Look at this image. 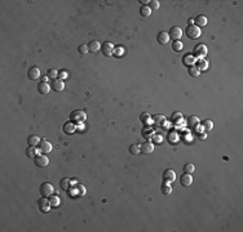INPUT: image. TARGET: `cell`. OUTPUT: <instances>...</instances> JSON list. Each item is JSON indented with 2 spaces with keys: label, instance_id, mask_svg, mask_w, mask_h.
<instances>
[{
  "label": "cell",
  "instance_id": "obj_1",
  "mask_svg": "<svg viewBox=\"0 0 243 232\" xmlns=\"http://www.w3.org/2000/svg\"><path fill=\"white\" fill-rule=\"evenodd\" d=\"M207 52H208L207 47H206L203 43H199L194 47V49H193V55H194L195 58H203L207 55Z\"/></svg>",
  "mask_w": 243,
  "mask_h": 232
},
{
  "label": "cell",
  "instance_id": "obj_2",
  "mask_svg": "<svg viewBox=\"0 0 243 232\" xmlns=\"http://www.w3.org/2000/svg\"><path fill=\"white\" fill-rule=\"evenodd\" d=\"M185 35L189 37V39H198L199 36H201V29L197 27L195 25H190L185 29Z\"/></svg>",
  "mask_w": 243,
  "mask_h": 232
},
{
  "label": "cell",
  "instance_id": "obj_3",
  "mask_svg": "<svg viewBox=\"0 0 243 232\" xmlns=\"http://www.w3.org/2000/svg\"><path fill=\"white\" fill-rule=\"evenodd\" d=\"M39 191H40V195H41L43 197H49V196L53 195L54 188H53V186L49 183V182H44V183L40 184Z\"/></svg>",
  "mask_w": 243,
  "mask_h": 232
},
{
  "label": "cell",
  "instance_id": "obj_4",
  "mask_svg": "<svg viewBox=\"0 0 243 232\" xmlns=\"http://www.w3.org/2000/svg\"><path fill=\"white\" fill-rule=\"evenodd\" d=\"M114 44L110 43V41H105L101 44V52L105 57H111L114 55Z\"/></svg>",
  "mask_w": 243,
  "mask_h": 232
},
{
  "label": "cell",
  "instance_id": "obj_5",
  "mask_svg": "<svg viewBox=\"0 0 243 232\" xmlns=\"http://www.w3.org/2000/svg\"><path fill=\"white\" fill-rule=\"evenodd\" d=\"M87 119V115L84 111H80V110H75L73 111L70 114V120L73 123H83Z\"/></svg>",
  "mask_w": 243,
  "mask_h": 232
},
{
  "label": "cell",
  "instance_id": "obj_6",
  "mask_svg": "<svg viewBox=\"0 0 243 232\" xmlns=\"http://www.w3.org/2000/svg\"><path fill=\"white\" fill-rule=\"evenodd\" d=\"M34 164L39 168H45L49 164V159L45 155H36L34 158Z\"/></svg>",
  "mask_w": 243,
  "mask_h": 232
},
{
  "label": "cell",
  "instance_id": "obj_7",
  "mask_svg": "<svg viewBox=\"0 0 243 232\" xmlns=\"http://www.w3.org/2000/svg\"><path fill=\"white\" fill-rule=\"evenodd\" d=\"M38 206H39V210L41 213H48L51 210V203H49V200L47 197H41L38 200Z\"/></svg>",
  "mask_w": 243,
  "mask_h": 232
},
{
  "label": "cell",
  "instance_id": "obj_8",
  "mask_svg": "<svg viewBox=\"0 0 243 232\" xmlns=\"http://www.w3.org/2000/svg\"><path fill=\"white\" fill-rule=\"evenodd\" d=\"M182 30H181V27H178V26H173V27H171V30H170V32H168V35H170V39L172 37L173 40H180V37L182 36Z\"/></svg>",
  "mask_w": 243,
  "mask_h": 232
},
{
  "label": "cell",
  "instance_id": "obj_9",
  "mask_svg": "<svg viewBox=\"0 0 243 232\" xmlns=\"http://www.w3.org/2000/svg\"><path fill=\"white\" fill-rule=\"evenodd\" d=\"M51 88H52L54 92L60 93V92H62V90L65 89V84H64V81H62L60 78H57V79H53V80H52Z\"/></svg>",
  "mask_w": 243,
  "mask_h": 232
},
{
  "label": "cell",
  "instance_id": "obj_10",
  "mask_svg": "<svg viewBox=\"0 0 243 232\" xmlns=\"http://www.w3.org/2000/svg\"><path fill=\"white\" fill-rule=\"evenodd\" d=\"M176 179V173L172 170V169H166L163 172V181L167 183H171V182H175Z\"/></svg>",
  "mask_w": 243,
  "mask_h": 232
},
{
  "label": "cell",
  "instance_id": "obj_11",
  "mask_svg": "<svg viewBox=\"0 0 243 232\" xmlns=\"http://www.w3.org/2000/svg\"><path fill=\"white\" fill-rule=\"evenodd\" d=\"M153 151H154V145L151 142H145L140 146V152H142L144 155H150L153 154Z\"/></svg>",
  "mask_w": 243,
  "mask_h": 232
},
{
  "label": "cell",
  "instance_id": "obj_12",
  "mask_svg": "<svg viewBox=\"0 0 243 232\" xmlns=\"http://www.w3.org/2000/svg\"><path fill=\"white\" fill-rule=\"evenodd\" d=\"M197 62V58L193 55V53H186V54H184V57H182V63L185 65V66H188V67H190V66H194V63Z\"/></svg>",
  "mask_w": 243,
  "mask_h": 232
},
{
  "label": "cell",
  "instance_id": "obj_13",
  "mask_svg": "<svg viewBox=\"0 0 243 232\" xmlns=\"http://www.w3.org/2000/svg\"><path fill=\"white\" fill-rule=\"evenodd\" d=\"M180 183H181V186H184V187L191 186V183H193V177H191V174L182 173V175L180 177Z\"/></svg>",
  "mask_w": 243,
  "mask_h": 232
},
{
  "label": "cell",
  "instance_id": "obj_14",
  "mask_svg": "<svg viewBox=\"0 0 243 232\" xmlns=\"http://www.w3.org/2000/svg\"><path fill=\"white\" fill-rule=\"evenodd\" d=\"M39 150H40L43 154H49V152L52 151V145L48 141L41 139L40 143H39Z\"/></svg>",
  "mask_w": 243,
  "mask_h": 232
},
{
  "label": "cell",
  "instance_id": "obj_15",
  "mask_svg": "<svg viewBox=\"0 0 243 232\" xmlns=\"http://www.w3.org/2000/svg\"><path fill=\"white\" fill-rule=\"evenodd\" d=\"M27 76L31 80H38L40 78V70L38 67H31V68H29V71H27Z\"/></svg>",
  "mask_w": 243,
  "mask_h": 232
},
{
  "label": "cell",
  "instance_id": "obj_16",
  "mask_svg": "<svg viewBox=\"0 0 243 232\" xmlns=\"http://www.w3.org/2000/svg\"><path fill=\"white\" fill-rule=\"evenodd\" d=\"M157 41L159 44H162V45L167 44L168 41H170V35H168V32H166V31H160V32L157 35Z\"/></svg>",
  "mask_w": 243,
  "mask_h": 232
},
{
  "label": "cell",
  "instance_id": "obj_17",
  "mask_svg": "<svg viewBox=\"0 0 243 232\" xmlns=\"http://www.w3.org/2000/svg\"><path fill=\"white\" fill-rule=\"evenodd\" d=\"M51 89H52V88H51V85H49L48 83H43V81H41V83L38 85V92L40 93V94H43V96H47Z\"/></svg>",
  "mask_w": 243,
  "mask_h": 232
},
{
  "label": "cell",
  "instance_id": "obj_18",
  "mask_svg": "<svg viewBox=\"0 0 243 232\" xmlns=\"http://www.w3.org/2000/svg\"><path fill=\"white\" fill-rule=\"evenodd\" d=\"M194 23L197 27H204L207 25V18H206L203 14H199L194 18Z\"/></svg>",
  "mask_w": 243,
  "mask_h": 232
},
{
  "label": "cell",
  "instance_id": "obj_19",
  "mask_svg": "<svg viewBox=\"0 0 243 232\" xmlns=\"http://www.w3.org/2000/svg\"><path fill=\"white\" fill-rule=\"evenodd\" d=\"M75 129H76L75 123H73L71 120H70V121H67V123H65V125H64V131H65L66 134H71V133H74V131H75Z\"/></svg>",
  "mask_w": 243,
  "mask_h": 232
},
{
  "label": "cell",
  "instance_id": "obj_20",
  "mask_svg": "<svg viewBox=\"0 0 243 232\" xmlns=\"http://www.w3.org/2000/svg\"><path fill=\"white\" fill-rule=\"evenodd\" d=\"M100 49H101V43H98L97 40H93V41H91L89 43V45H88V51L91 52V53H97Z\"/></svg>",
  "mask_w": 243,
  "mask_h": 232
},
{
  "label": "cell",
  "instance_id": "obj_21",
  "mask_svg": "<svg viewBox=\"0 0 243 232\" xmlns=\"http://www.w3.org/2000/svg\"><path fill=\"white\" fill-rule=\"evenodd\" d=\"M40 138L38 137V135H30L29 138H27V143H29V146H33V147H36V146H39V143H40Z\"/></svg>",
  "mask_w": 243,
  "mask_h": 232
},
{
  "label": "cell",
  "instance_id": "obj_22",
  "mask_svg": "<svg viewBox=\"0 0 243 232\" xmlns=\"http://www.w3.org/2000/svg\"><path fill=\"white\" fill-rule=\"evenodd\" d=\"M199 71H204V70H207L208 68V62L206 61V59H203V58H201L198 62H197V66H195Z\"/></svg>",
  "mask_w": 243,
  "mask_h": 232
},
{
  "label": "cell",
  "instance_id": "obj_23",
  "mask_svg": "<svg viewBox=\"0 0 243 232\" xmlns=\"http://www.w3.org/2000/svg\"><path fill=\"white\" fill-rule=\"evenodd\" d=\"M154 135V130L153 128L150 127H145L144 129H142V137H145L146 139H150V138H153Z\"/></svg>",
  "mask_w": 243,
  "mask_h": 232
},
{
  "label": "cell",
  "instance_id": "obj_24",
  "mask_svg": "<svg viewBox=\"0 0 243 232\" xmlns=\"http://www.w3.org/2000/svg\"><path fill=\"white\" fill-rule=\"evenodd\" d=\"M164 121H166V119L163 115H154L153 116V123L157 125V127H162Z\"/></svg>",
  "mask_w": 243,
  "mask_h": 232
},
{
  "label": "cell",
  "instance_id": "obj_25",
  "mask_svg": "<svg viewBox=\"0 0 243 232\" xmlns=\"http://www.w3.org/2000/svg\"><path fill=\"white\" fill-rule=\"evenodd\" d=\"M188 127H190V128H197V127H199V119L197 117V116H190L189 117V120H188Z\"/></svg>",
  "mask_w": 243,
  "mask_h": 232
},
{
  "label": "cell",
  "instance_id": "obj_26",
  "mask_svg": "<svg viewBox=\"0 0 243 232\" xmlns=\"http://www.w3.org/2000/svg\"><path fill=\"white\" fill-rule=\"evenodd\" d=\"M160 191H162V193H163V195H170V193L172 192V187L170 186V183L164 182V183H162Z\"/></svg>",
  "mask_w": 243,
  "mask_h": 232
},
{
  "label": "cell",
  "instance_id": "obj_27",
  "mask_svg": "<svg viewBox=\"0 0 243 232\" xmlns=\"http://www.w3.org/2000/svg\"><path fill=\"white\" fill-rule=\"evenodd\" d=\"M70 186H71V181L69 179V178H62L61 179V182H60V187L62 190H69L70 188Z\"/></svg>",
  "mask_w": 243,
  "mask_h": 232
},
{
  "label": "cell",
  "instance_id": "obj_28",
  "mask_svg": "<svg viewBox=\"0 0 243 232\" xmlns=\"http://www.w3.org/2000/svg\"><path fill=\"white\" fill-rule=\"evenodd\" d=\"M182 48H184V43L182 41H180V40H173V43H172V49L175 52H180V51H182Z\"/></svg>",
  "mask_w": 243,
  "mask_h": 232
},
{
  "label": "cell",
  "instance_id": "obj_29",
  "mask_svg": "<svg viewBox=\"0 0 243 232\" xmlns=\"http://www.w3.org/2000/svg\"><path fill=\"white\" fill-rule=\"evenodd\" d=\"M140 14L142 17H149L151 14V10H150V8H149L147 5H142V7L140 8Z\"/></svg>",
  "mask_w": 243,
  "mask_h": 232
},
{
  "label": "cell",
  "instance_id": "obj_30",
  "mask_svg": "<svg viewBox=\"0 0 243 232\" xmlns=\"http://www.w3.org/2000/svg\"><path fill=\"white\" fill-rule=\"evenodd\" d=\"M36 155H38V151H36L35 147H33V146L27 147V150H26V156H27V158H33L34 159Z\"/></svg>",
  "mask_w": 243,
  "mask_h": 232
},
{
  "label": "cell",
  "instance_id": "obj_31",
  "mask_svg": "<svg viewBox=\"0 0 243 232\" xmlns=\"http://www.w3.org/2000/svg\"><path fill=\"white\" fill-rule=\"evenodd\" d=\"M199 72H201V71H199L195 66H190L188 68V74L190 75V76H193V78H198L199 76Z\"/></svg>",
  "mask_w": 243,
  "mask_h": 232
},
{
  "label": "cell",
  "instance_id": "obj_32",
  "mask_svg": "<svg viewBox=\"0 0 243 232\" xmlns=\"http://www.w3.org/2000/svg\"><path fill=\"white\" fill-rule=\"evenodd\" d=\"M47 76L49 78V79H57V76H58V71L57 70H54V68H49V70L47 71Z\"/></svg>",
  "mask_w": 243,
  "mask_h": 232
},
{
  "label": "cell",
  "instance_id": "obj_33",
  "mask_svg": "<svg viewBox=\"0 0 243 232\" xmlns=\"http://www.w3.org/2000/svg\"><path fill=\"white\" fill-rule=\"evenodd\" d=\"M147 7L150 8V10H158L159 7H160V3L158 2V0H151V2L149 3Z\"/></svg>",
  "mask_w": 243,
  "mask_h": 232
},
{
  "label": "cell",
  "instance_id": "obj_34",
  "mask_svg": "<svg viewBox=\"0 0 243 232\" xmlns=\"http://www.w3.org/2000/svg\"><path fill=\"white\" fill-rule=\"evenodd\" d=\"M48 199H49V203H51L52 206H58L60 205V197L58 196L52 195V196H49Z\"/></svg>",
  "mask_w": 243,
  "mask_h": 232
},
{
  "label": "cell",
  "instance_id": "obj_35",
  "mask_svg": "<svg viewBox=\"0 0 243 232\" xmlns=\"http://www.w3.org/2000/svg\"><path fill=\"white\" fill-rule=\"evenodd\" d=\"M203 128H204V130H206V131L212 130V128H214V123L211 121V120H204V121H203Z\"/></svg>",
  "mask_w": 243,
  "mask_h": 232
},
{
  "label": "cell",
  "instance_id": "obj_36",
  "mask_svg": "<svg viewBox=\"0 0 243 232\" xmlns=\"http://www.w3.org/2000/svg\"><path fill=\"white\" fill-rule=\"evenodd\" d=\"M194 170H195V166L193 165V164H185V165H184V173L191 174Z\"/></svg>",
  "mask_w": 243,
  "mask_h": 232
},
{
  "label": "cell",
  "instance_id": "obj_37",
  "mask_svg": "<svg viewBox=\"0 0 243 232\" xmlns=\"http://www.w3.org/2000/svg\"><path fill=\"white\" fill-rule=\"evenodd\" d=\"M129 152L132 155L140 154V145H131L129 146Z\"/></svg>",
  "mask_w": 243,
  "mask_h": 232
},
{
  "label": "cell",
  "instance_id": "obj_38",
  "mask_svg": "<svg viewBox=\"0 0 243 232\" xmlns=\"http://www.w3.org/2000/svg\"><path fill=\"white\" fill-rule=\"evenodd\" d=\"M123 54H124V48L123 47H116L114 49V55H115V57H122Z\"/></svg>",
  "mask_w": 243,
  "mask_h": 232
},
{
  "label": "cell",
  "instance_id": "obj_39",
  "mask_svg": "<svg viewBox=\"0 0 243 232\" xmlns=\"http://www.w3.org/2000/svg\"><path fill=\"white\" fill-rule=\"evenodd\" d=\"M78 52L80 53V54H87L89 51H88V45H85V44H82L79 48H78Z\"/></svg>",
  "mask_w": 243,
  "mask_h": 232
},
{
  "label": "cell",
  "instance_id": "obj_40",
  "mask_svg": "<svg viewBox=\"0 0 243 232\" xmlns=\"http://www.w3.org/2000/svg\"><path fill=\"white\" fill-rule=\"evenodd\" d=\"M140 119H141V121H142V123H145V124H147L149 121L151 120V117H150V115H149V114H142Z\"/></svg>",
  "mask_w": 243,
  "mask_h": 232
},
{
  "label": "cell",
  "instance_id": "obj_41",
  "mask_svg": "<svg viewBox=\"0 0 243 232\" xmlns=\"http://www.w3.org/2000/svg\"><path fill=\"white\" fill-rule=\"evenodd\" d=\"M172 120H173V123H180V120H181V114H180V112H175V114L172 115Z\"/></svg>",
  "mask_w": 243,
  "mask_h": 232
},
{
  "label": "cell",
  "instance_id": "obj_42",
  "mask_svg": "<svg viewBox=\"0 0 243 232\" xmlns=\"http://www.w3.org/2000/svg\"><path fill=\"white\" fill-rule=\"evenodd\" d=\"M58 76H60L61 80H62V79H66V78H67V72H66L65 70H61V71L58 72Z\"/></svg>",
  "mask_w": 243,
  "mask_h": 232
},
{
  "label": "cell",
  "instance_id": "obj_43",
  "mask_svg": "<svg viewBox=\"0 0 243 232\" xmlns=\"http://www.w3.org/2000/svg\"><path fill=\"white\" fill-rule=\"evenodd\" d=\"M153 139H154V142L159 143V142L162 141V137H160V135H154V137H153Z\"/></svg>",
  "mask_w": 243,
  "mask_h": 232
},
{
  "label": "cell",
  "instance_id": "obj_44",
  "mask_svg": "<svg viewBox=\"0 0 243 232\" xmlns=\"http://www.w3.org/2000/svg\"><path fill=\"white\" fill-rule=\"evenodd\" d=\"M139 3H141V7H142V5H146L147 3H150V2H149V0H140Z\"/></svg>",
  "mask_w": 243,
  "mask_h": 232
},
{
  "label": "cell",
  "instance_id": "obj_45",
  "mask_svg": "<svg viewBox=\"0 0 243 232\" xmlns=\"http://www.w3.org/2000/svg\"><path fill=\"white\" fill-rule=\"evenodd\" d=\"M48 79H49L48 76H43V78H41V81H43V83H47V80H48Z\"/></svg>",
  "mask_w": 243,
  "mask_h": 232
},
{
  "label": "cell",
  "instance_id": "obj_46",
  "mask_svg": "<svg viewBox=\"0 0 243 232\" xmlns=\"http://www.w3.org/2000/svg\"><path fill=\"white\" fill-rule=\"evenodd\" d=\"M189 26H190V25H193V22H194V20H193V18H189Z\"/></svg>",
  "mask_w": 243,
  "mask_h": 232
},
{
  "label": "cell",
  "instance_id": "obj_47",
  "mask_svg": "<svg viewBox=\"0 0 243 232\" xmlns=\"http://www.w3.org/2000/svg\"><path fill=\"white\" fill-rule=\"evenodd\" d=\"M199 138H201V139H206V134H202V135L199 137Z\"/></svg>",
  "mask_w": 243,
  "mask_h": 232
}]
</instances>
